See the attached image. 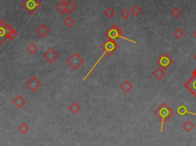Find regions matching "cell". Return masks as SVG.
<instances>
[{
  "mask_svg": "<svg viewBox=\"0 0 196 146\" xmlns=\"http://www.w3.org/2000/svg\"><path fill=\"white\" fill-rule=\"evenodd\" d=\"M154 114L156 115L157 118H159L161 120L160 132H162L165 122L173 116L174 111L166 103H164L161 104L156 110L154 111Z\"/></svg>",
  "mask_w": 196,
  "mask_h": 146,
  "instance_id": "1",
  "label": "cell"
},
{
  "mask_svg": "<svg viewBox=\"0 0 196 146\" xmlns=\"http://www.w3.org/2000/svg\"><path fill=\"white\" fill-rule=\"evenodd\" d=\"M104 35H105V37L107 38V39H110V40L114 41H117L119 38H122L123 39V40H126L127 41H130L131 42V43L135 44V45L137 44V42H136V41H133L132 40V39L123 37L122 31L120 30V28L118 26L115 25H112L111 27L107 29V31H106L105 33H104Z\"/></svg>",
  "mask_w": 196,
  "mask_h": 146,
  "instance_id": "2",
  "label": "cell"
},
{
  "mask_svg": "<svg viewBox=\"0 0 196 146\" xmlns=\"http://www.w3.org/2000/svg\"><path fill=\"white\" fill-rule=\"evenodd\" d=\"M42 4L38 0H24L21 4V6L30 15H32L41 7Z\"/></svg>",
  "mask_w": 196,
  "mask_h": 146,
  "instance_id": "3",
  "label": "cell"
},
{
  "mask_svg": "<svg viewBox=\"0 0 196 146\" xmlns=\"http://www.w3.org/2000/svg\"><path fill=\"white\" fill-rule=\"evenodd\" d=\"M119 48V45L116 41L107 39L101 45V49L108 56H111Z\"/></svg>",
  "mask_w": 196,
  "mask_h": 146,
  "instance_id": "4",
  "label": "cell"
},
{
  "mask_svg": "<svg viewBox=\"0 0 196 146\" xmlns=\"http://www.w3.org/2000/svg\"><path fill=\"white\" fill-rule=\"evenodd\" d=\"M66 62L74 70H78L81 64L85 62V60L81 58L78 53L75 52L67 59Z\"/></svg>",
  "mask_w": 196,
  "mask_h": 146,
  "instance_id": "5",
  "label": "cell"
},
{
  "mask_svg": "<svg viewBox=\"0 0 196 146\" xmlns=\"http://www.w3.org/2000/svg\"><path fill=\"white\" fill-rule=\"evenodd\" d=\"M184 87L196 98V69L192 72V76L184 84Z\"/></svg>",
  "mask_w": 196,
  "mask_h": 146,
  "instance_id": "6",
  "label": "cell"
},
{
  "mask_svg": "<svg viewBox=\"0 0 196 146\" xmlns=\"http://www.w3.org/2000/svg\"><path fill=\"white\" fill-rule=\"evenodd\" d=\"M156 63L159 65L160 68H162L163 70H166L169 68L173 64V61L172 58L167 55V54L164 53L159 57L156 61Z\"/></svg>",
  "mask_w": 196,
  "mask_h": 146,
  "instance_id": "7",
  "label": "cell"
},
{
  "mask_svg": "<svg viewBox=\"0 0 196 146\" xmlns=\"http://www.w3.org/2000/svg\"><path fill=\"white\" fill-rule=\"evenodd\" d=\"M25 86L29 89L32 92H35L40 87L41 83L37 80L35 77H32L28 80L27 82L25 83Z\"/></svg>",
  "mask_w": 196,
  "mask_h": 146,
  "instance_id": "8",
  "label": "cell"
},
{
  "mask_svg": "<svg viewBox=\"0 0 196 146\" xmlns=\"http://www.w3.org/2000/svg\"><path fill=\"white\" fill-rule=\"evenodd\" d=\"M43 57H44V58L48 61V62H49L50 64H52L55 60L58 58V55L57 52L55 51L54 49H52V48H49L48 50L44 54Z\"/></svg>",
  "mask_w": 196,
  "mask_h": 146,
  "instance_id": "9",
  "label": "cell"
},
{
  "mask_svg": "<svg viewBox=\"0 0 196 146\" xmlns=\"http://www.w3.org/2000/svg\"><path fill=\"white\" fill-rule=\"evenodd\" d=\"M50 30L48 28H47L45 24H41L37 28L35 29L36 34L38 35L41 38H44L49 33Z\"/></svg>",
  "mask_w": 196,
  "mask_h": 146,
  "instance_id": "10",
  "label": "cell"
},
{
  "mask_svg": "<svg viewBox=\"0 0 196 146\" xmlns=\"http://www.w3.org/2000/svg\"><path fill=\"white\" fill-rule=\"evenodd\" d=\"M12 104L14 105L15 107L18 108V109H20L25 106V104H26V100L23 98L21 95H18V96H15V98L12 100Z\"/></svg>",
  "mask_w": 196,
  "mask_h": 146,
  "instance_id": "11",
  "label": "cell"
},
{
  "mask_svg": "<svg viewBox=\"0 0 196 146\" xmlns=\"http://www.w3.org/2000/svg\"><path fill=\"white\" fill-rule=\"evenodd\" d=\"M5 25V23L3 21H2V22L0 23V45L3 44L8 39Z\"/></svg>",
  "mask_w": 196,
  "mask_h": 146,
  "instance_id": "12",
  "label": "cell"
},
{
  "mask_svg": "<svg viewBox=\"0 0 196 146\" xmlns=\"http://www.w3.org/2000/svg\"><path fill=\"white\" fill-rule=\"evenodd\" d=\"M176 112L177 113L181 116H183L186 114L193 115V116H196V112H191V111H189L188 109H187L186 106H185L184 105H180V106L177 108Z\"/></svg>",
  "mask_w": 196,
  "mask_h": 146,
  "instance_id": "13",
  "label": "cell"
},
{
  "mask_svg": "<svg viewBox=\"0 0 196 146\" xmlns=\"http://www.w3.org/2000/svg\"><path fill=\"white\" fill-rule=\"evenodd\" d=\"M133 84H132L129 80H125L124 82L120 85V89H121V90H123V92H125L126 93H129V92L133 89Z\"/></svg>",
  "mask_w": 196,
  "mask_h": 146,
  "instance_id": "14",
  "label": "cell"
},
{
  "mask_svg": "<svg viewBox=\"0 0 196 146\" xmlns=\"http://www.w3.org/2000/svg\"><path fill=\"white\" fill-rule=\"evenodd\" d=\"M152 75L156 77L157 80H159L165 75V71H164V70L162 69V68H160V67H159V68H156V69L153 72H152Z\"/></svg>",
  "mask_w": 196,
  "mask_h": 146,
  "instance_id": "15",
  "label": "cell"
},
{
  "mask_svg": "<svg viewBox=\"0 0 196 146\" xmlns=\"http://www.w3.org/2000/svg\"><path fill=\"white\" fill-rule=\"evenodd\" d=\"M66 2L68 4V11H67V13L68 15H71L75 9L77 8V5L75 3V2L72 1V0H66Z\"/></svg>",
  "mask_w": 196,
  "mask_h": 146,
  "instance_id": "16",
  "label": "cell"
},
{
  "mask_svg": "<svg viewBox=\"0 0 196 146\" xmlns=\"http://www.w3.org/2000/svg\"><path fill=\"white\" fill-rule=\"evenodd\" d=\"M81 106L76 102H73L69 106V110L73 113V114H77L80 110H81Z\"/></svg>",
  "mask_w": 196,
  "mask_h": 146,
  "instance_id": "17",
  "label": "cell"
},
{
  "mask_svg": "<svg viewBox=\"0 0 196 146\" xmlns=\"http://www.w3.org/2000/svg\"><path fill=\"white\" fill-rule=\"evenodd\" d=\"M18 132L22 134V135H25V134L29 131V126H28L25 122H22V123L18 127Z\"/></svg>",
  "mask_w": 196,
  "mask_h": 146,
  "instance_id": "18",
  "label": "cell"
},
{
  "mask_svg": "<svg viewBox=\"0 0 196 146\" xmlns=\"http://www.w3.org/2000/svg\"><path fill=\"white\" fill-rule=\"evenodd\" d=\"M65 0H61V1H60V2L56 5V6H55V8L57 9V11L59 13H61V15H64L65 13H66V11H65V7H64V4H65Z\"/></svg>",
  "mask_w": 196,
  "mask_h": 146,
  "instance_id": "19",
  "label": "cell"
},
{
  "mask_svg": "<svg viewBox=\"0 0 196 146\" xmlns=\"http://www.w3.org/2000/svg\"><path fill=\"white\" fill-rule=\"evenodd\" d=\"M182 127H183V128L185 129V131H186V132H191V130H192L193 128H194V124H193L192 122H191V121L188 120L183 124Z\"/></svg>",
  "mask_w": 196,
  "mask_h": 146,
  "instance_id": "20",
  "label": "cell"
},
{
  "mask_svg": "<svg viewBox=\"0 0 196 146\" xmlns=\"http://www.w3.org/2000/svg\"><path fill=\"white\" fill-rule=\"evenodd\" d=\"M26 50H27V51L28 52V53L31 54V55H34V54H35L36 52L38 51V47L36 46V45H35V44L32 43L27 47Z\"/></svg>",
  "mask_w": 196,
  "mask_h": 146,
  "instance_id": "21",
  "label": "cell"
},
{
  "mask_svg": "<svg viewBox=\"0 0 196 146\" xmlns=\"http://www.w3.org/2000/svg\"><path fill=\"white\" fill-rule=\"evenodd\" d=\"M130 12H131L133 15L136 16H136L139 15L141 14L142 9H141V8H140L139 6H138V5H135V6H133V8H131V11H130Z\"/></svg>",
  "mask_w": 196,
  "mask_h": 146,
  "instance_id": "22",
  "label": "cell"
},
{
  "mask_svg": "<svg viewBox=\"0 0 196 146\" xmlns=\"http://www.w3.org/2000/svg\"><path fill=\"white\" fill-rule=\"evenodd\" d=\"M170 14L173 16L174 18H177L178 17H179V16L181 15V10H180L179 8H177V7H174V8L171 10Z\"/></svg>",
  "mask_w": 196,
  "mask_h": 146,
  "instance_id": "23",
  "label": "cell"
},
{
  "mask_svg": "<svg viewBox=\"0 0 196 146\" xmlns=\"http://www.w3.org/2000/svg\"><path fill=\"white\" fill-rule=\"evenodd\" d=\"M184 35H185V33H184V32L181 30V28H177L176 30L174 31L173 32V35L175 36L177 39L181 38L184 36Z\"/></svg>",
  "mask_w": 196,
  "mask_h": 146,
  "instance_id": "24",
  "label": "cell"
},
{
  "mask_svg": "<svg viewBox=\"0 0 196 146\" xmlns=\"http://www.w3.org/2000/svg\"><path fill=\"white\" fill-rule=\"evenodd\" d=\"M114 14H115V12H114V10L113 9V8H110V7L107 8V9L104 11V15H105L107 18H112V17L114 15Z\"/></svg>",
  "mask_w": 196,
  "mask_h": 146,
  "instance_id": "25",
  "label": "cell"
},
{
  "mask_svg": "<svg viewBox=\"0 0 196 146\" xmlns=\"http://www.w3.org/2000/svg\"><path fill=\"white\" fill-rule=\"evenodd\" d=\"M120 15L123 19L126 20L130 16V12L127 9H123L120 13Z\"/></svg>",
  "mask_w": 196,
  "mask_h": 146,
  "instance_id": "26",
  "label": "cell"
},
{
  "mask_svg": "<svg viewBox=\"0 0 196 146\" xmlns=\"http://www.w3.org/2000/svg\"><path fill=\"white\" fill-rule=\"evenodd\" d=\"M63 23L65 25L68 26V27H71V26L75 23V21H74L73 18H71L70 16H68V17L64 20Z\"/></svg>",
  "mask_w": 196,
  "mask_h": 146,
  "instance_id": "27",
  "label": "cell"
},
{
  "mask_svg": "<svg viewBox=\"0 0 196 146\" xmlns=\"http://www.w3.org/2000/svg\"><path fill=\"white\" fill-rule=\"evenodd\" d=\"M17 35H18V34H17V32H15V30H13L11 34H10L9 35H8V38L10 39V40H12V41L14 40V39H15V38L17 37Z\"/></svg>",
  "mask_w": 196,
  "mask_h": 146,
  "instance_id": "28",
  "label": "cell"
},
{
  "mask_svg": "<svg viewBox=\"0 0 196 146\" xmlns=\"http://www.w3.org/2000/svg\"><path fill=\"white\" fill-rule=\"evenodd\" d=\"M193 36H194V38H195V39H196V31H195V32H194V34H193Z\"/></svg>",
  "mask_w": 196,
  "mask_h": 146,
  "instance_id": "29",
  "label": "cell"
},
{
  "mask_svg": "<svg viewBox=\"0 0 196 146\" xmlns=\"http://www.w3.org/2000/svg\"><path fill=\"white\" fill-rule=\"evenodd\" d=\"M194 60H195V61H196V55H194Z\"/></svg>",
  "mask_w": 196,
  "mask_h": 146,
  "instance_id": "30",
  "label": "cell"
},
{
  "mask_svg": "<svg viewBox=\"0 0 196 146\" xmlns=\"http://www.w3.org/2000/svg\"><path fill=\"white\" fill-rule=\"evenodd\" d=\"M2 20H0V23L2 22Z\"/></svg>",
  "mask_w": 196,
  "mask_h": 146,
  "instance_id": "31",
  "label": "cell"
}]
</instances>
